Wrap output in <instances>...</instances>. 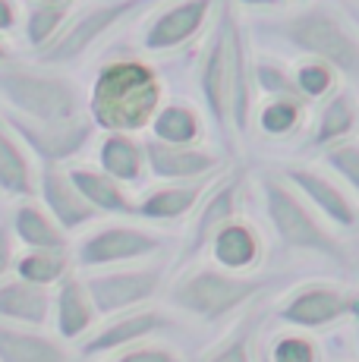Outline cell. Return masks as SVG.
<instances>
[{
  "label": "cell",
  "mask_w": 359,
  "mask_h": 362,
  "mask_svg": "<svg viewBox=\"0 0 359 362\" xmlns=\"http://www.w3.org/2000/svg\"><path fill=\"white\" fill-rule=\"evenodd\" d=\"M208 183L196 180V183H180V186H164V189L148 192L142 202H136V214L148 221H177L189 214L205 196Z\"/></svg>",
  "instance_id": "cell-22"
},
{
  "label": "cell",
  "mask_w": 359,
  "mask_h": 362,
  "mask_svg": "<svg viewBox=\"0 0 359 362\" xmlns=\"http://www.w3.org/2000/svg\"><path fill=\"white\" fill-rule=\"evenodd\" d=\"M92 305L98 315H123L136 305L148 303L161 290V268H126V271H105L86 281Z\"/></svg>",
  "instance_id": "cell-7"
},
{
  "label": "cell",
  "mask_w": 359,
  "mask_h": 362,
  "mask_svg": "<svg viewBox=\"0 0 359 362\" xmlns=\"http://www.w3.org/2000/svg\"><path fill=\"white\" fill-rule=\"evenodd\" d=\"M331 82H334V73H331V66L322 64V60H309V64H302L293 76V86L302 98H322L324 92H331Z\"/></svg>",
  "instance_id": "cell-31"
},
{
  "label": "cell",
  "mask_w": 359,
  "mask_h": 362,
  "mask_svg": "<svg viewBox=\"0 0 359 362\" xmlns=\"http://www.w3.org/2000/svg\"><path fill=\"white\" fill-rule=\"evenodd\" d=\"M164 243L158 233L142 230V227H126V224H110L101 230L88 233L86 240L76 246V262L82 268H107V264H123L136 262L145 255L158 252Z\"/></svg>",
  "instance_id": "cell-9"
},
{
  "label": "cell",
  "mask_w": 359,
  "mask_h": 362,
  "mask_svg": "<svg viewBox=\"0 0 359 362\" xmlns=\"http://www.w3.org/2000/svg\"><path fill=\"white\" fill-rule=\"evenodd\" d=\"M259 362H268V356H261V359H259Z\"/></svg>",
  "instance_id": "cell-41"
},
{
  "label": "cell",
  "mask_w": 359,
  "mask_h": 362,
  "mask_svg": "<svg viewBox=\"0 0 359 362\" xmlns=\"http://www.w3.org/2000/svg\"><path fill=\"white\" fill-rule=\"evenodd\" d=\"M356 120H359V110H356L353 95L337 92L334 98L324 104V110L319 117V129L312 136V145L315 148H331L337 142H347V136L356 129Z\"/></svg>",
  "instance_id": "cell-26"
},
{
  "label": "cell",
  "mask_w": 359,
  "mask_h": 362,
  "mask_svg": "<svg viewBox=\"0 0 359 362\" xmlns=\"http://www.w3.org/2000/svg\"><path fill=\"white\" fill-rule=\"evenodd\" d=\"M211 255H215V262L224 271H233V274H240V271L252 268V264L259 262L261 240H259V233H255L252 227L246 224V221L237 218V221L224 224L215 233V240H211Z\"/></svg>",
  "instance_id": "cell-20"
},
{
  "label": "cell",
  "mask_w": 359,
  "mask_h": 362,
  "mask_svg": "<svg viewBox=\"0 0 359 362\" xmlns=\"http://www.w3.org/2000/svg\"><path fill=\"white\" fill-rule=\"evenodd\" d=\"M211 6H215V0H183V4L170 6L167 13H161V16L145 29L142 45L148 47V51H174V47L189 41L192 35L202 29Z\"/></svg>",
  "instance_id": "cell-15"
},
{
  "label": "cell",
  "mask_w": 359,
  "mask_h": 362,
  "mask_svg": "<svg viewBox=\"0 0 359 362\" xmlns=\"http://www.w3.org/2000/svg\"><path fill=\"white\" fill-rule=\"evenodd\" d=\"M202 95L215 117L218 129H227L233 123L240 132L246 129V107H249V86H246V54L240 25L230 4L220 6V19L215 25L208 47L202 60Z\"/></svg>",
  "instance_id": "cell-2"
},
{
  "label": "cell",
  "mask_w": 359,
  "mask_h": 362,
  "mask_svg": "<svg viewBox=\"0 0 359 362\" xmlns=\"http://www.w3.org/2000/svg\"><path fill=\"white\" fill-rule=\"evenodd\" d=\"M38 183H41V199H45V205H47V214L57 221L60 230H79V227L92 224V221L98 218V211H95V208L79 196V189L73 186L70 173L60 170L57 164H47L45 170H41Z\"/></svg>",
  "instance_id": "cell-13"
},
{
  "label": "cell",
  "mask_w": 359,
  "mask_h": 362,
  "mask_svg": "<svg viewBox=\"0 0 359 362\" xmlns=\"http://www.w3.org/2000/svg\"><path fill=\"white\" fill-rule=\"evenodd\" d=\"M151 132H155V139L164 145H192L199 136H202V123H199V117L192 107L167 104V107H161L155 114Z\"/></svg>",
  "instance_id": "cell-28"
},
{
  "label": "cell",
  "mask_w": 359,
  "mask_h": 362,
  "mask_svg": "<svg viewBox=\"0 0 359 362\" xmlns=\"http://www.w3.org/2000/svg\"><path fill=\"white\" fill-rule=\"evenodd\" d=\"M268 287V277H243L224 268H196L170 287V303L202 322H220Z\"/></svg>",
  "instance_id": "cell-4"
},
{
  "label": "cell",
  "mask_w": 359,
  "mask_h": 362,
  "mask_svg": "<svg viewBox=\"0 0 359 362\" xmlns=\"http://www.w3.org/2000/svg\"><path fill=\"white\" fill-rule=\"evenodd\" d=\"M0 189L6 196H32L35 192V177H32V164L25 151L16 145L13 129L0 117Z\"/></svg>",
  "instance_id": "cell-24"
},
{
  "label": "cell",
  "mask_w": 359,
  "mask_h": 362,
  "mask_svg": "<svg viewBox=\"0 0 359 362\" xmlns=\"http://www.w3.org/2000/svg\"><path fill=\"white\" fill-rule=\"evenodd\" d=\"M13 25H16V10L10 0H0V32L13 29Z\"/></svg>",
  "instance_id": "cell-37"
},
{
  "label": "cell",
  "mask_w": 359,
  "mask_h": 362,
  "mask_svg": "<svg viewBox=\"0 0 359 362\" xmlns=\"http://www.w3.org/2000/svg\"><path fill=\"white\" fill-rule=\"evenodd\" d=\"M240 4H249V6H274L281 0H240Z\"/></svg>",
  "instance_id": "cell-38"
},
{
  "label": "cell",
  "mask_w": 359,
  "mask_h": 362,
  "mask_svg": "<svg viewBox=\"0 0 359 362\" xmlns=\"http://www.w3.org/2000/svg\"><path fill=\"white\" fill-rule=\"evenodd\" d=\"M16 274L19 281L35 284V287H51V284L64 281L70 274L66 249H29L16 259Z\"/></svg>",
  "instance_id": "cell-27"
},
{
  "label": "cell",
  "mask_w": 359,
  "mask_h": 362,
  "mask_svg": "<svg viewBox=\"0 0 359 362\" xmlns=\"http://www.w3.org/2000/svg\"><path fill=\"white\" fill-rule=\"evenodd\" d=\"M278 32L293 47L312 54L322 64L337 66L347 76H359V41L334 13L328 10L296 13V16H290L278 25Z\"/></svg>",
  "instance_id": "cell-6"
},
{
  "label": "cell",
  "mask_w": 359,
  "mask_h": 362,
  "mask_svg": "<svg viewBox=\"0 0 359 362\" xmlns=\"http://www.w3.org/2000/svg\"><path fill=\"white\" fill-rule=\"evenodd\" d=\"M13 230L29 249H66V236L57 221L35 202H19L13 211Z\"/></svg>",
  "instance_id": "cell-23"
},
{
  "label": "cell",
  "mask_w": 359,
  "mask_h": 362,
  "mask_svg": "<svg viewBox=\"0 0 359 362\" xmlns=\"http://www.w3.org/2000/svg\"><path fill=\"white\" fill-rule=\"evenodd\" d=\"M356 340H359V315H356Z\"/></svg>",
  "instance_id": "cell-40"
},
{
  "label": "cell",
  "mask_w": 359,
  "mask_h": 362,
  "mask_svg": "<svg viewBox=\"0 0 359 362\" xmlns=\"http://www.w3.org/2000/svg\"><path fill=\"white\" fill-rule=\"evenodd\" d=\"M51 315L54 299L47 293V287H35V284H25L19 277L0 284V322L41 331Z\"/></svg>",
  "instance_id": "cell-16"
},
{
  "label": "cell",
  "mask_w": 359,
  "mask_h": 362,
  "mask_svg": "<svg viewBox=\"0 0 359 362\" xmlns=\"http://www.w3.org/2000/svg\"><path fill=\"white\" fill-rule=\"evenodd\" d=\"M142 151H145V164L161 180L196 183V180H205L208 173H215V167L220 164L218 155H211V151L192 148V145H164L158 139L145 142Z\"/></svg>",
  "instance_id": "cell-12"
},
{
  "label": "cell",
  "mask_w": 359,
  "mask_h": 362,
  "mask_svg": "<svg viewBox=\"0 0 359 362\" xmlns=\"http://www.w3.org/2000/svg\"><path fill=\"white\" fill-rule=\"evenodd\" d=\"M249 328H243L240 334H233L227 344H220L218 350H211L202 362H252V353H249Z\"/></svg>",
  "instance_id": "cell-34"
},
{
  "label": "cell",
  "mask_w": 359,
  "mask_h": 362,
  "mask_svg": "<svg viewBox=\"0 0 359 362\" xmlns=\"http://www.w3.org/2000/svg\"><path fill=\"white\" fill-rule=\"evenodd\" d=\"M324 161L359 192V145L356 142H337L331 148H324Z\"/></svg>",
  "instance_id": "cell-33"
},
{
  "label": "cell",
  "mask_w": 359,
  "mask_h": 362,
  "mask_svg": "<svg viewBox=\"0 0 359 362\" xmlns=\"http://www.w3.org/2000/svg\"><path fill=\"white\" fill-rule=\"evenodd\" d=\"M66 19V6H35L29 13V25H25V35H29V45H45L54 32L64 25Z\"/></svg>",
  "instance_id": "cell-32"
},
{
  "label": "cell",
  "mask_w": 359,
  "mask_h": 362,
  "mask_svg": "<svg viewBox=\"0 0 359 362\" xmlns=\"http://www.w3.org/2000/svg\"><path fill=\"white\" fill-rule=\"evenodd\" d=\"M356 315H359V293H347L341 287H324V284L300 287L278 309L281 322L302 331H319L341 322V318H356Z\"/></svg>",
  "instance_id": "cell-8"
},
{
  "label": "cell",
  "mask_w": 359,
  "mask_h": 362,
  "mask_svg": "<svg viewBox=\"0 0 359 362\" xmlns=\"http://www.w3.org/2000/svg\"><path fill=\"white\" fill-rule=\"evenodd\" d=\"M98 161H101V170L110 180H117V183H136L142 177L145 151L136 139L123 136V132H110L105 142H101Z\"/></svg>",
  "instance_id": "cell-25"
},
{
  "label": "cell",
  "mask_w": 359,
  "mask_h": 362,
  "mask_svg": "<svg viewBox=\"0 0 359 362\" xmlns=\"http://www.w3.org/2000/svg\"><path fill=\"white\" fill-rule=\"evenodd\" d=\"M261 192H265L268 221H271V227L278 230L284 246L300 249V252L324 255V259H334V262H347L343 246L324 230L319 224V218L306 208V202L296 196L284 180L265 177L261 180Z\"/></svg>",
  "instance_id": "cell-5"
},
{
  "label": "cell",
  "mask_w": 359,
  "mask_h": 362,
  "mask_svg": "<svg viewBox=\"0 0 359 362\" xmlns=\"http://www.w3.org/2000/svg\"><path fill=\"white\" fill-rule=\"evenodd\" d=\"M10 264H13V236L0 224V277L10 271Z\"/></svg>",
  "instance_id": "cell-36"
},
{
  "label": "cell",
  "mask_w": 359,
  "mask_h": 362,
  "mask_svg": "<svg viewBox=\"0 0 359 362\" xmlns=\"http://www.w3.org/2000/svg\"><path fill=\"white\" fill-rule=\"evenodd\" d=\"M70 180L79 189V196L95 208V211L107 214H136V202L123 192V186L117 180H110L105 170H92V167H70Z\"/></svg>",
  "instance_id": "cell-21"
},
{
  "label": "cell",
  "mask_w": 359,
  "mask_h": 362,
  "mask_svg": "<svg viewBox=\"0 0 359 362\" xmlns=\"http://www.w3.org/2000/svg\"><path fill=\"white\" fill-rule=\"evenodd\" d=\"M268 362H319V346L300 334H284L265 353Z\"/></svg>",
  "instance_id": "cell-30"
},
{
  "label": "cell",
  "mask_w": 359,
  "mask_h": 362,
  "mask_svg": "<svg viewBox=\"0 0 359 362\" xmlns=\"http://www.w3.org/2000/svg\"><path fill=\"white\" fill-rule=\"evenodd\" d=\"M0 362H70V353L47 334L0 322Z\"/></svg>",
  "instance_id": "cell-18"
},
{
  "label": "cell",
  "mask_w": 359,
  "mask_h": 362,
  "mask_svg": "<svg viewBox=\"0 0 359 362\" xmlns=\"http://www.w3.org/2000/svg\"><path fill=\"white\" fill-rule=\"evenodd\" d=\"M240 186H243V180L230 177L208 196V202L202 205V211H199V218H196V227H192L189 255H199L205 246H211V240H215V233L220 230V227L230 224V221H237Z\"/></svg>",
  "instance_id": "cell-19"
},
{
  "label": "cell",
  "mask_w": 359,
  "mask_h": 362,
  "mask_svg": "<svg viewBox=\"0 0 359 362\" xmlns=\"http://www.w3.org/2000/svg\"><path fill=\"white\" fill-rule=\"evenodd\" d=\"M151 4H155V0H114V4L95 6V10H88L86 16L79 19V23L70 25V29L60 35L51 47H45V51H41V60H47V64H64V60L79 57V54L88 51L92 41L98 38V35H105L110 25H117L123 16H129V13L142 10V6H151Z\"/></svg>",
  "instance_id": "cell-10"
},
{
  "label": "cell",
  "mask_w": 359,
  "mask_h": 362,
  "mask_svg": "<svg viewBox=\"0 0 359 362\" xmlns=\"http://www.w3.org/2000/svg\"><path fill=\"white\" fill-rule=\"evenodd\" d=\"M110 362H180V356L167 346H155V344H136L120 350Z\"/></svg>",
  "instance_id": "cell-35"
},
{
  "label": "cell",
  "mask_w": 359,
  "mask_h": 362,
  "mask_svg": "<svg viewBox=\"0 0 359 362\" xmlns=\"http://www.w3.org/2000/svg\"><path fill=\"white\" fill-rule=\"evenodd\" d=\"M4 57H6V47H4V45H0V60H4Z\"/></svg>",
  "instance_id": "cell-39"
},
{
  "label": "cell",
  "mask_w": 359,
  "mask_h": 362,
  "mask_svg": "<svg viewBox=\"0 0 359 362\" xmlns=\"http://www.w3.org/2000/svg\"><path fill=\"white\" fill-rule=\"evenodd\" d=\"M95 318H98V312L92 305L86 281H79L76 274H66L57 287V296H54V325H57V334L64 340H79L95 325Z\"/></svg>",
  "instance_id": "cell-17"
},
{
  "label": "cell",
  "mask_w": 359,
  "mask_h": 362,
  "mask_svg": "<svg viewBox=\"0 0 359 362\" xmlns=\"http://www.w3.org/2000/svg\"><path fill=\"white\" fill-rule=\"evenodd\" d=\"M161 110V79L142 60H110L92 86V117L110 132L145 129Z\"/></svg>",
  "instance_id": "cell-1"
},
{
  "label": "cell",
  "mask_w": 359,
  "mask_h": 362,
  "mask_svg": "<svg viewBox=\"0 0 359 362\" xmlns=\"http://www.w3.org/2000/svg\"><path fill=\"white\" fill-rule=\"evenodd\" d=\"M0 95L10 101V114H19L45 127H66L82 120L79 88L64 76L32 73V69H0Z\"/></svg>",
  "instance_id": "cell-3"
},
{
  "label": "cell",
  "mask_w": 359,
  "mask_h": 362,
  "mask_svg": "<svg viewBox=\"0 0 359 362\" xmlns=\"http://www.w3.org/2000/svg\"><path fill=\"white\" fill-rule=\"evenodd\" d=\"M287 183L296 186V192H302L315 208L331 221V224L343 227V230H356L359 227V211L356 205L331 183L328 177L315 173L312 167H287Z\"/></svg>",
  "instance_id": "cell-14"
},
{
  "label": "cell",
  "mask_w": 359,
  "mask_h": 362,
  "mask_svg": "<svg viewBox=\"0 0 359 362\" xmlns=\"http://www.w3.org/2000/svg\"><path fill=\"white\" fill-rule=\"evenodd\" d=\"M170 328V318L158 309H133L123 312V315H114L101 331H95L92 337L82 344V353L86 356H105V353H120L126 346L142 344L151 334Z\"/></svg>",
  "instance_id": "cell-11"
},
{
  "label": "cell",
  "mask_w": 359,
  "mask_h": 362,
  "mask_svg": "<svg viewBox=\"0 0 359 362\" xmlns=\"http://www.w3.org/2000/svg\"><path fill=\"white\" fill-rule=\"evenodd\" d=\"M300 120H302L300 98H271L259 114V123L268 136H287V132L300 127Z\"/></svg>",
  "instance_id": "cell-29"
}]
</instances>
